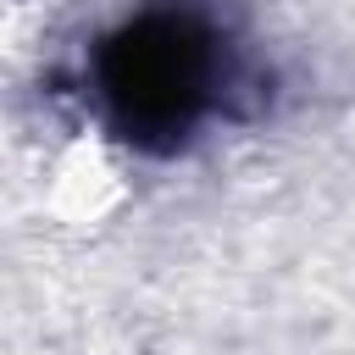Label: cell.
Masks as SVG:
<instances>
[{
    "mask_svg": "<svg viewBox=\"0 0 355 355\" xmlns=\"http://www.w3.org/2000/svg\"><path fill=\"white\" fill-rule=\"evenodd\" d=\"M61 94L128 155L178 161L222 128L266 122L283 78L250 0H133L83 39Z\"/></svg>",
    "mask_w": 355,
    "mask_h": 355,
    "instance_id": "1",
    "label": "cell"
}]
</instances>
